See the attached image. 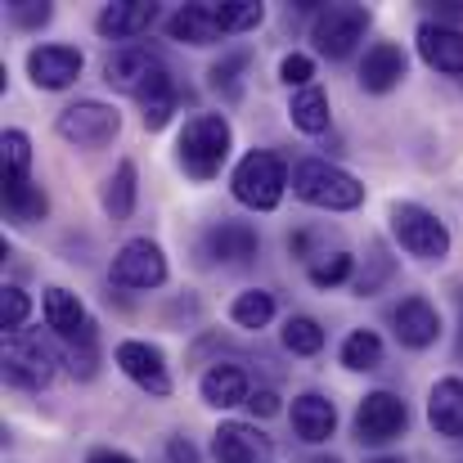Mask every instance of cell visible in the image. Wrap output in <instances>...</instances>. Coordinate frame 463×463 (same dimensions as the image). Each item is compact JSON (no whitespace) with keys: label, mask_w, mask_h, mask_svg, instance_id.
Segmentation results:
<instances>
[{"label":"cell","mask_w":463,"mask_h":463,"mask_svg":"<svg viewBox=\"0 0 463 463\" xmlns=\"http://www.w3.org/2000/svg\"><path fill=\"white\" fill-rule=\"evenodd\" d=\"M293 194L310 207H324V212H355L364 203V184L324 157H302L293 166Z\"/></svg>","instance_id":"cell-1"},{"label":"cell","mask_w":463,"mask_h":463,"mask_svg":"<svg viewBox=\"0 0 463 463\" xmlns=\"http://www.w3.org/2000/svg\"><path fill=\"white\" fill-rule=\"evenodd\" d=\"M230 149H234L230 122H225L221 113H198V118L184 122L180 145H175V157H180V166H184L194 180H212V175L225 166Z\"/></svg>","instance_id":"cell-2"},{"label":"cell","mask_w":463,"mask_h":463,"mask_svg":"<svg viewBox=\"0 0 463 463\" xmlns=\"http://www.w3.org/2000/svg\"><path fill=\"white\" fill-rule=\"evenodd\" d=\"M288 180H293V175H288L284 157L270 154V149H252V154L234 166L230 189H234V198H239L243 207H252V212H275V207L284 203Z\"/></svg>","instance_id":"cell-3"},{"label":"cell","mask_w":463,"mask_h":463,"mask_svg":"<svg viewBox=\"0 0 463 463\" xmlns=\"http://www.w3.org/2000/svg\"><path fill=\"white\" fill-rule=\"evenodd\" d=\"M0 360H5V378H9L14 387H23V392H41V387H50V378H54V369H59L54 346H50L41 333H32V328L5 333V351H0Z\"/></svg>","instance_id":"cell-4"},{"label":"cell","mask_w":463,"mask_h":463,"mask_svg":"<svg viewBox=\"0 0 463 463\" xmlns=\"http://www.w3.org/2000/svg\"><path fill=\"white\" fill-rule=\"evenodd\" d=\"M392 234L419 261H446L450 257V230H446V221L437 212L419 207V203H396L392 207Z\"/></svg>","instance_id":"cell-5"},{"label":"cell","mask_w":463,"mask_h":463,"mask_svg":"<svg viewBox=\"0 0 463 463\" xmlns=\"http://www.w3.org/2000/svg\"><path fill=\"white\" fill-rule=\"evenodd\" d=\"M104 81L127 90V95H136V99H145V95H154L162 86H171V72H166L162 54L149 50V45H122V50L109 54Z\"/></svg>","instance_id":"cell-6"},{"label":"cell","mask_w":463,"mask_h":463,"mask_svg":"<svg viewBox=\"0 0 463 463\" xmlns=\"http://www.w3.org/2000/svg\"><path fill=\"white\" fill-rule=\"evenodd\" d=\"M369 23H373V14H369L364 5H324V9H315V18H310V41H315L319 54L346 59V54L355 50V41H364Z\"/></svg>","instance_id":"cell-7"},{"label":"cell","mask_w":463,"mask_h":463,"mask_svg":"<svg viewBox=\"0 0 463 463\" xmlns=\"http://www.w3.org/2000/svg\"><path fill=\"white\" fill-rule=\"evenodd\" d=\"M54 127H59V136H63L68 145H77V149H104V145L118 140L122 113H118L113 104H104V99H77V104H68V109L59 113Z\"/></svg>","instance_id":"cell-8"},{"label":"cell","mask_w":463,"mask_h":463,"mask_svg":"<svg viewBox=\"0 0 463 463\" xmlns=\"http://www.w3.org/2000/svg\"><path fill=\"white\" fill-rule=\"evenodd\" d=\"M410 428V410L396 392H369L355 410V437L360 446H387Z\"/></svg>","instance_id":"cell-9"},{"label":"cell","mask_w":463,"mask_h":463,"mask_svg":"<svg viewBox=\"0 0 463 463\" xmlns=\"http://www.w3.org/2000/svg\"><path fill=\"white\" fill-rule=\"evenodd\" d=\"M113 284L118 288H136V293H149V288H162L166 284V257L154 239H131L118 248L113 257Z\"/></svg>","instance_id":"cell-10"},{"label":"cell","mask_w":463,"mask_h":463,"mask_svg":"<svg viewBox=\"0 0 463 463\" xmlns=\"http://www.w3.org/2000/svg\"><path fill=\"white\" fill-rule=\"evenodd\" d=\"M118 369H122L136 387H145L149 396H171L166 355H162V346H154V342H140V337L118 342Z\"/></svg>","instance_id":"cell-11"},{"label":"cell","mask_w":463,"mask_h":463,"mask_svg":"<svg viewBox=\"0 0 463 463\" xmlns=\"http://www.w3.org/2000/svg\"><path fill=\"white\" fill-rule=\"evenodd\" d=\"M81 68H86V59L72 45H36L27 54V77L36 90H68L81 77Z\"/></svg>","instance_id":"cell-12"},{"label":"cell","mask_w":463,"mask_h":463,"mask_svg":"<svg viewBox=\"0 0 463 463\" xmlns=\"http://www.w3.org/2000/svg\"><path fill=\"white\" fill-rule=\"evenodd\" d=\"M212 450L221 463H270L275 441L266 432H257V423H221Z\"/></svg>","instance_id":"cell-13"},{"label":"cell","mask_w":463,"mask_h":463,"mask_svg":"<svg viewBox=\"0 0 463 463\" xmlns=\"http://www.w3.org/2000/svg\"><path fill=\"white\" fill-rule=\"evenodd\" d=\"M419 54L428 68L446 72V77H463V32L450 23H423L419 27Z\"/></svg>","instance_id":"cell-14"},{"label":"cell","mask_w":463,"mask_h":463,"mask_svg":"<svg viewBox=\"0 0 463 463\" xmlns=\"http://www.w3.org/2000/svg\"><path fill=\"white\" fill-rule=\"evenodd\" d=\"M154 18H157V5H149V0H118V5H104V14L95 18V27L109 41L136 45V36H145L154 27Z\"/></svg>","instance_id":"cell-15"},{"label":"cell","mask_w":463,"mask_h":463,"mask_svg":"<svg viewBox=\"0 0 463 463\" xmlns=\"http://www.w3.org/2000/svg\"><path fill=\"white\" fill-rule=\"evenodd\" d=\"M392 324H396L401 346H414V351H423V346H432L441 337V315H437V307L428 298H405L401 307L392 310Z\"/></svg>","instance_id":"cell-16"},{"label":"cell","mask_w":463,"mask_h":463,"mask_svg":"<svg viewBox=\"0 0 463 463\" xmlns=\"http://www.w3.org/2000/svg\"><path fill=\"white\" fill-rule=\"evenodd\" d=\"M405 68H410V63H405V50L392 45V41H378V45H369L364 59H360V86H364L369 95H387V90L401 86Z\"/></svg>","instance_id":"cell-17"},{"label":"cell","mask_w":463,"mask_h":463,"mask_svg":"<svg viewBox=\"0 0 463 463\" xmlns=\"http://www.w3.org/2000/svg\"><path fill=\"white\" fill-rule=\"evenodd\" d=\"M203 248H207V257H212V261H225V266H248V261L257 257L261 239H257V230H252V225H243V221H221L216 230H207Z\"/></svg>","instance_id":"cell-18"},{"label":"cell","mask_w":463,"mask_h":463,"mask_svg":"<svg viewBox=\"0 0 463 463\" xmlns=\"http://www.w3.org/2000/svg\"><path fill=\"white\" fill-rule=\"evenodd\" d=\"M293 432H298L307 446H324V441L337 432V410H333V401L319 396V392H302V396L293 401Z\"/></svg>","instance_id":"cell-19"},{"label":"cell","mask_w":463,"mask_h":463,"mask_svg":"<svg viewBox=\"0 0 463 463\" xmlns=\"http://www.w3.org/2000/svg\"><path fill=\"white\" fill-rule=\"evenodd\" d=\"M45 324H50L59 337H68V342L95 337L90 315H86V307L77 302V293H68V288H45Z\"/></svg>","instance_id":"cell-20"},{"label":"cell","mask_w":463,"mask_h":463,"mask_svg":"<svg viewBox=\"0 0 463 463\" xmlns=\"http://www.w3.org/2000/svg\"><path fill=\"white\" fill-rule=\"evenodd\" d=\"M166 32L180 45H216L225 36L221 32V18H216V5H184V9H175L171 23H166Z\"/></svg>","instance_id":"cell-21"},{"label":"cell","mask_w":463,"mask_h":463,"mask_svg":"<svg viewBox=\"0 0 463 463\" xmlns=\"http://www.w3.org/2000/svg\"><path fill=\"white\" fill-rule=\"evenodd\" d=\"M198 392H203V401H207L212 410H234V405H248V396H252L248 373H243L239 364H212V369L203 373Z\"/></svg>","instance_id":"cell-22"},{"label":"cell","mask_w":463,"mask_h":463,"mask_svg":"<svg viewBox=\"0 0 463 463\" xmlns=\"http://www.w3.org/2000/svg\"><path fill=\"white\" fill-rule=\"evenodd\" d=\"M428 423L450 437V441H463V378H441L428 396Z\"/></svg>","instance_id":"cell-23"},{"label":"cell","mask_w":463,"mask_h":463,"mask_svg":"<svg viewBox=\"0 0 463 463\" xmlns=\"http://www.w3.org/2000/svg\"><path fill=\"white\" fill-rule=\"evenodd\" d=\"M5 212H9L14 225H36V221H45L50 198L41 194V184H32V180H14V184H5Z\"/></svg>","instance_id":"cell-24"},{"label":"cell","mask_w":463,"mask_h":463,"mask_svg":"<svg viewBox=\"0 0 463 463\" xmlns=\"http://www.w3.org/2000/svg\"><path fill=\"white\" fill-rule=\"evenodd\" d=\"M104 212L113 221H127L136 212V162L131 157H122L118 171L109 175V184H104Z\"/></svg>","instance_id":"cell-25"},{"label":"cell","mask_w":463,"mask_h":463,"mask_svg":"<svg viewBox=\"0 0 463 463\" xmlns=\"http://www.w3.org/2000/svg\"><path fill=\"white\" fill-rule=\"evenodd\" d=\"M288 113H293V127H298V131H307V136H324V131H328V95H324L319 86L293 90Z\"/></svg>","instance_id":"cell-26"},{"label":"cell","mask_w":463,"mask_h":463,"mask_svg":"<svg viewBox=\"0 0 463 463\" xmlns=\"http://www.w3.org/2000/svg\"><path fill=\"white\" fill-rule=\"evenodd\" d=\"M342 364H346V369H355V373L378 369V364H383V337H378V333H369V328L346 333V342H342Z\"/></svg>","instance_id":"cell-27"},{"label":"cell","mask_w":463,"mask_h":463,"mask_svg":"<svg viewBox=\"0 0 463 463\" xmlns=\"http://www.w3.org/2000/svg\"><path fill=\"white\" fill-rule=\"evenodd\" d=\"M230 319H234L239 328H266V324L275 319V298H270L266 288H248V293L234 298Z\"/></svg>","instance_id":"cell-28"},{"label":"cell","mask_w":463,"mask_h":463,"mask_svg":"<svg viewBox=\"0 0 463 463\" xmlns=\"http://www.w3.org/2000/svg\"><path fill=\"white\" fill-rule=\"evenodd\" d=\"M284 346H288L293 355H319V351H324V328H319V319L288 315V324H284Z\"/></svg>","instance_id":"cell-29"},{"label":"cell","mask_w":463,"mask_h":463,"mask_svg":"<svg viewBox=\"0 0 463 463\" xmlns=\"http://www.w3.org/2000/svg\"><path fill=\"white\" fill-rule=\"evenodd\" d=\"M248 50H234V54H221L212 63V86L225 95V99H239L243 95V72H248Z\"/></svg>","instance_id":"cell-30"},{"label":"cell","mask_w":463,"mask_h":463,"mask_svg":"<svg viewBox=\"0 0 463 463\" xmlns=\"http://www.w3.org/2000/svg\"><path fill=\"white\" fill-rule=\"evenodd\" d=\"M0 162H5V184L32 180V175H27V171H32V140H27L23 131H5V140H0Z\"/></svg>","instance_id":"cell-31"},{"label":"cell","mask_w":463,"mask_h":463,"mask_svg":"<svg viewBox=\"0 0 463 463\" xmlns=\"http://www.w3.org/2000/svg\"><path fill=\"white\" fill-rule=\"evenodd\" d=\"M351 266H355V257L351 252H324V257H315L310 261V284L315 288H337V284H346L351 279Z\"/></svg>","instance_id":"cell-32"},{"label":"cell","mask_w":463,"mask_h":463,"mask_svg":"<svg viewBox=\"0 0 463 463\" xmlns=\"http://www.w3.org/2000/svg\"><path fill=\"white\" fill-rule=\"evenodd\" d=\"M216 18H221V32H252L266 18V9L257 0H221Z\"/></svg>","instance_id":"cell-33"},{"label":"cell","mask_w":463,"mask_h":463,"mask_svg":"<svg viewBox=\"0 0 463 463\" xmlns=\"http://www.w3.org/2000/svg\"><path fill=\"white\" fill-rule=\"evenodd\" d=\"M175 104H180L175 81H171V86H162V90H154V95H145V99H140V118H145V127H149V131H162V127L171 122Z\"/></svg>","instance_id":"cell-34"},{"label":"cell","mask_w":463,"mask_h":463,"mask_svg":"<svg viewBox=\"0 0 463 463\" xmlns=\"http://www.w3.org/2000/svg\"><path fill=\"white\" fill-rule=\"evenodd\" d=\"M27 315H32V298L9 284V288L0 293V324H5V333H18V328L27 324Z\"/></svg>","instance_id":"cell-35"},{"label":"cell","mask_w":463,"mask_h":463,"mask_svg":"<svg viewBox=\"0 0 463 463\" xmlns=\"http://www.w3.org/2000/svg\"><path fill=\"white\" fill-rule=\"evenodd\" d=\"M392 279V257L383 252V248H373V257H369V270L364 275H355V293L360 298H373L383 284Z\"/></svg>","instance_id":"cell-36"},{"label":"cell","mask_w":463,"mask_h":463,"mask_svg":"<svg viewBox=\"0 0 463 463\" xmlns=\"http://www.w3.org/2000/svg\"><path fill=\"white\" fill-rule=\"evenodd\" d=\"M50 14H54V9H50L45 0H14V5H9V18H14L18 27H45Z\"/></svg>","instance_id":"cell-37"},{"label":"cell","mask_w":463,"mask_h":463,"mask_svg":"<svg viewBox=\"0 0 463 463\" xmlns=\"http://www.w3.org/2000/svg\"><path fill=\"white\" fill-rule=\"evenodd\" d=\"M310 77H315V63H310L307 54H288V59L279 63V81L293 86V90H307Z\"/></svg>","instance_id":"cell-38"},{"label":"cell","mask_w":463,"mask_h":463,"mask_svg":"<svg viewBox=\"0 0 463 463\" xmlns=\"http://www.w3.org/2000/svg\"><path fill=\"white\" fill-rule=\"evenodd\" d=\"M95 364H99L95 337H86V342H72V351H68V369H72L77 378H95Z\"/></svg>","instance_id":"cell-39"},{"label":"cell","mask_w":463,"mask_h":463,"mask_svg":"<svg viewBox=\"0 0 463 463\" xmlns=\"http://www.w3.org/2000/svg\"><path fill=\"white\" fill-rule=\"evenodd\" d=\"M248 410H252L257 419H270V414H279V396H275L270 387H257V392L248 396Z\"/></svg>","instance_id":"cell-40"},{"label":"cell","mask_w":463,"mask_h":463,"mask_svg":"<svg viewBox=\"0 0 463 463\" xmlns=\"http://www.w3.org/2000/svg\"><path fill=\"white\" fill-rule=\"evenodd\" d=\"M166 459L171 463H198V450H194L189 441H171V446H166Z\"/></svg>","instance_id":"cell-41"},{"label":"cell","mask_w":463,"mask_h":463,"mask_svg":"<svg viewBox=\"0 0 463 463\" xmlns=\"http://www.w3.org/2000/svg\"><path fill=\"white\" fill-rule=\"evenodd\" d=\"M450 18H463V0H441L437 5V23H450Z\"/></svg>","instance_id":"cell-42"},{"label":"cell","mask_w":463,"mask_h":463,"mask_svg":"<svg viewBox=\"0 0 463 463\" xmlns=\"http://www.w3.org/2000/svg\"><path fill=\"white\" fill-rule=\"evenodd\" d=\"M86 463H136L131 455H122V450H95Z\"/></svg>","instance_id":"cell-43"},{"label":"cell","mask_w":463,"mask_h":463,"mask_svg":"<svg viewBox=\"0 0 463 463\" xmlns=\"http://www.w3.org/2000/svg\"><path fill=\"white\" fill-rule=\"evenodd\" d=\"M369 463H405V459H396V455H383V459H369Z\"/></svg>","instance_id":"cell-44"},{"label":"cell","mask_w":463,"mask_h":463,"mask_svg":"<svg viewBox=\"0 0 463 463\" xmlns=\"http://www.w3.org/2000/svg\"><path fill=\"white\" fill-rule=\"evenodd\" d=\"M310 463H342V459H333V455H328V459H310Z\"/></svg>","instance_id":"cell-45"}]
</instances>
